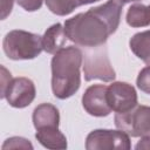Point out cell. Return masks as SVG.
<instances>
[{"mask_svg":"<svg viewBox=\"0 0 150 150\" xmlns=\"http://www.w3.org/2000/svg\"><path fill=\"white\" fill-rule=\"evenodd\" d=\"M122 7L120 0H108L103 5L76 14L64 22L67 38L80 47L105 45L108 38L118 28Z\"/></svg>","mask_w":150,"mask_h":150,"instance_id":"obj_1","label":"cell"},{"mask_svg":"<svg viewBox=\"0 0 150 150\" xmlns=\"http://www.w3.org/2000/svg\"><path fill=\"white\" fill-rule=\"evenodd\" d=\"M83 53L79 47L68 46L60 49L52 59V90L60 100L73 96L81 86L80 68Z\"/></svg>","mask_w":150,"mask_h":150,"instance_id":"obj_2","label":"cell"},{"mask_svg":"<svg viewBox=\"0 0 150 150\" xmlns=\"http://www.w3.org/2000/svg\"><path fill=\"white\" fill-rule=\"evenodd\" d=\"M2 48L11 60H32L43 50L42 36L26 30L14 29L5 35Z\"/></svg>","mask_w":150,"mask_h":150,"instance_id":"obj_3","label":"cell"},{"mask_svg":"<svg viewBox=\"0 0 150 150\" xmlns=\"http://www.w3.org/2000/svg\"><path fill=\"white\" fill-rule=\"evenodd\" d=\"M83 73L84 80H101L103 82H110L115 80V70L108 57L105 45L98 47H83Z\"/></svg>","mask_w":150,"mask_h":150,"instance_id":"obj_4","label":"cell"},{"mask_svg":"<svg viewBox=\"0 0 150 150\" xmlns=\"http://www.w3.org/2000/svg\"><path fill=\"white\" fill-rule=\"evenodd\" d=\"M115 125L131 137L150 136V107L136 105L129 111L116 112Z\"/></svg>","mask_w":150,"mask_h":150,"instance_id":"obj_5","label":"cell"},{"mask_svg":"<svg viewBox=\"0 0 150 150\" xmlns=\"http://www.w3.org/2000/svg\"><path fill=\"white\" fill-rule=\"evenodd\" d=\"M130 137L122 130L96 129L86 139L87 150H128L130 149Z\"/></svg>","mask_w":150,"mask_h":150,"instance_id":"obj_6","label":"cell"},{"mask_svg":"<svg viewBox=\"0 0 150 150\" xmlns=\"http://www.w3.org/2000/svg\"><path fill=\"white\" fill-rule=\"evenodd\" d=\"M107 102L111 110L125 112L137 105V93L127 82H112L107 87Z\"/></svg>","mask_w":150,"mask_h":150,"instance_id":"obj_7","label":"cell"},{"mask_svg":"<svg viewBox=\"0 0 150 150\" xmlns=\"http://www.w3.org/2000/svg\"><path fill=\"white\" fill-rule=\"evenodd\" d=\"M35 86L32 80L27 77H15L12 79L1 96L6 98L8 104L13 108H25L28 107L35 98Z\"/></svg>","mask_w":150,"mask_h":150,"instance_id":"obj_8","label":"cell"},{"mask_svg":"<svg viewBox=\"0 0 150 150\" xmlns=\"http://www.w3.org/2000/svg\"><path fill=\"white\" fill-rule=\"evenodd\" d=\"M107 86L105 84H93L90 86L82 96V105L84 110L96 117L108 116L111 109L107 102Z\"/></svg>","mask_w":150,"mask_h":150,"instance_id":"obj_9","label":"cell"},{"mask_svg":"<svg viewBox=\"0 0 150 150\" xmlns=\"http://www.w3.org/2000/svg\"><path fill=\"white\" fill-rule=\"evenodd\" d=\"M33 124L35 129H42L47 127H59L60 114L55 105L50 103H41L33 111Z\"/></svg>","mask_w":150,"mask_h":150,"instance_id":"obj_10","label":"cell"},{"mask_svg":"<svg viewBox=\"0 0 150 150\" xmlns=\"http://www.w3.org/2000/svg\"><path fill=\"white\" fill-rule=\"evenodd\" d=\"M67 40L64 27L61 23L50 26L42 36V48L48 54H55L63 48Z\"/></svg>","mask_w":150,"mask_h":150,"instance_id":"obj_11","label":"cell"},{"mask_svg":"<svg viewBox=\"0 0 150 150\" xmlns=\"http://www.w3.org/2000/svg\"><path fill=\"white\" fill-rule=\"evenodd\" d=\"M35 138L48 149H66L67 138L59 130V127H47L38 129Z\"/></svg>","mask_w":150,"mask_h":150,"instance_id":"obj_12","label":"cell"},{"mask_svg":"<svg viewBox=\"0 0 150 150\" xmlns=\"http://www.w3.org/2000/svg\"><path fill=\"white\" fill-rule=\"evenodd\" d=\"M131 52L145 64L150 66V30L136 33L129 41Z\"/></svg>","mask_w":150,"mask_h":150,"instance_id":"obj_13","label":"cell"},{"mask_svg":"<svg viewBox=\"0 0 150 150\" xmlns=\"http://www.w3.org/2000/svg\"><path fill=\"white\" fill-rule=\"evenodd\" d=\"M96 1L100 0H46V5L52 13L63 16L70 14L75 8L80 6L93 4Z\"/></svg>","mask_w":150,"mask_h":150,"instance_id":"obj_14","label":"cell"},{"mask_svg":"<svg viewBox=\"0 0 150 150\" xmlns=\"http://www.w3.org/2000/svg\"><path fill=\"white\" fill-rule=\"evenodd\" d=\"M127 22L131 27H145L149 25L148 8L142 4H135L127 12Z\"/></svg>","mask_w":150,"mask_h":150,"instance_id":"obj_15","label":"cell"},{"mask_svg":"<svg viewBox=\"0 0 150 150\" xmlns=\"http://www.w3.org/2000/svg\"><path fill=\"white\" fill-rule=\"evenodd\" d=\"M6 149H33V145L22 137H11L5 141L2 150Z\"/></svg>","mask_w":150,"mask_h":150,"instance_id":"obj_16","label":"cell"},{"mask_svg":"<svg viewBox=\"0 0 150 150\" xmlns=\"http://www.w3.org/2000/svg\"><path fill=\"white\" fill-rule=\"evenodd\" d=\"M136 83H137V87L150 95V66L143 68L138 76H137V80H136Z\"/></svg>","mask_w":150,"mask_h":150,"instance_id":"obj_17","label":"cell"},{"mask_svg":"<svg viewBox=\"0 0 150 150\" xmlns=\"http://www.w3.org/2000/svg\"><path fill=\"white\" fill-rule=\"evenodd\" d=\"M16 2L27 12H35L42 6V0H16Z\"/></svg>","mask_w":150,"mask_h":150,"instance_id":"obj_18","label":"cell"},{"mask_svg":"<svg viewBox=\"0 0 150 150\" xmlns=\"http://www.w3.org/2000/svg\"><path fill=\"white\" fill-rule=\"evenodd\" d=\"M1 71H2V75H1V96H2L9 81L12 80V76H11V73L7 71V69L5 67H1Z\"/></svg>","mask_w":150,"mask_h":150,"instance_id":"obj_19","label":"cell"},{"mask_svg":"<svg viewBox=\"0 0 150 150\" xmlns=\"http://www.w3.org/2000/svg\"><path fill=\"white\" fill-rule=\"evenodd\" d=\"M13 0H1V19H6V16L12 12Z\"/></svg>","mask_w":150,"mask_h":150,"instance_id":"obj_20","label":"cell"},{"mask_svg":"<svg viewBox=\"0 0 150 150\" xmlns=\"http://www.w3.org/2000/svg\"><path fill=\"white\" fill-rule=\"evenodd\" d=\"M135 148H136L137 150H139V149L149 150V149H150V136H143L142 139L136 144Z\"/></svg>","mask_w":150,"mask_h":150,"instance_id":"obj_21","label":"cell"},{"mask_svg":"<svg viewBox=\"0 0 150 150\" xmlns=\"http://www.w3.org/2000/svg\"><path fill=\"white\" fill-rule=\"evenodd\" d=\"M122 4H127V2H135V1H139V0H120Z\"/></svg>","mask_w":150,"mask_h":150,"instance_id":"obj_22","label":"cell"},{"mask_svg":"<svg viewBox=\"0 0 150 150\" xmlns=\"http://www.w3.org/2000/svg\"><path fill=\"white\" fill-rule=\"evenodd\" d=\"M146 8H148V19H149V25H150V5L146 6Z\"/></svg>","mask_w":150,"mask_h":150,"instance_id":"obj_23","label":"cell"}]
</instances>
